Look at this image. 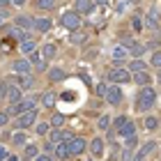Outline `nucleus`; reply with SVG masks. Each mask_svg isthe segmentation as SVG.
<instances>
[{
  "label": "nucleus",
  "instance_id": "nucleus-45",
  "mask_svg": "<svg viewBox=\"0 0 161 161\" xmlns=\"http://www.w3.org/2000/svg\"><path fill=\"white\" fill-rule=\"evenodd\" d=\"M37 161H53L51 157H37Z\"/></svg>",
  "mask_w": 161,
  "mask_h": 161
},
{
  "label": "nucleus",
  "instance_id": "nucleus-44",
  "mask_svg": "<svg viewBox=\"0 0 161 161\" xmlns=\"http://www.w3.org/2000/svg\"><path fill=\"white\" fill-rule=\"evenodd\" d=\"M9 3H12V0H0V9H5V7L9 5Z\"/></svg>",
  "mask_w": 161,
  "mask_h": 161
},
{
  "label": "nucleus",
  "instance_id": "nucleus-14",
  "mask_svg": "<svg viewBox=\"0 0 161 161\" xmlns=\"http://www.w3.org/2000/svg\"><path fill=\"white\" fill-rule=\"evenodd\" d=\"M90 152L94 157H101L104 154V141H101V138H94V141L90 143Z\"/></svg>",
  "mask_w": 161,
  "mask_h": 161
},
{
  "label": "nucleus",
  "instance_id": "nucleus-15",
  "mask_svg": "<svg viewBox=\"0 0 161 161\" xmlns=\"http://www.w3.org/2000/svg\"><path fill=\"white\" fill-rule=\"evenodd\" d=\"M145 51H147V46H145V44H141V42H134L131 44V48H129V53L134 55V58H141Z\"/></svg>",
  "mask_w": 161,
  "mask_h": 161
},
{
  "label": "nucleus",
  "instance_id": "nucleus-41",
  "mask_svg": "<svg viewBox=\"0 0 161 161\" xmlns=\"http://www.w3.org/2000/svg\"><path fill=\"white\" fill-rule=\"evenodd\" d=\"M35 69H37V71H46V62H37V64H35Z\"/></svg>",
  "mask_w": 161,
  "mask_h": 161
},
{
  "label": "nucleus",
  "instance_id": "nucleus-4",
  "mask_svg": "<svg viewBox=\"0 0 161 161\" xmlns=\"http://www.w3.org/2000/svg\"><path fill=\"white\" fill-rule=\"evenodd\" d=\"M28 111H35V99H21L16 104H12V108H9V113H14V115H21Z\"/></svg>",
  "mask_w": 161,
  "mask_h": 161
},
{
  "label": "nucleus",
  "instance_id": "nucleus-37",
  "mask_svg": "<svg viewBox=\"0 0 161 161\" xmlns=\"http://www.w3.org/2000/svg\"><path fill=\"white\" fill-rule=\"evenodd\" d=\"M131 150H134V147H124V152H122V161H131V154H134Z\"/></svg>",
  "mask_w": 161,
  "mask_h": 161
},
{
  "label": "nucleus",
  "instance_id": "nucleus-2",
  "mask_svg": "<svg viewBox=\"0 0 161 161\" xmlns=\"http://www.w3.org/2000/svg\"><path fill=\"white\" fill-rule=\"evenodd\" d=\"M60 23H62L64 28H67V30L76 32V30H80V25H83V21H80L78 12H64V14H62V19H60Z\"/></svg>",
  "mask_w": 161,
  "mask_h": 161
},
{
  "label": "nucleus",
  "instance_id": "nucleus-32",
  "mask_svg": "<svg viewBox=\"0 0 161 161\" xmlns=\"http://www.w3.org/2000/svg\"><path fill=\"white\" fill-rule=\"evenodd\" d=\"M145 127H147L150 131L157 129V127H159V120H157V118H145Z\"/></svg>",
  "mask_w": 161,
  "mask_h": 161
},
{
  "label": "nucleus",
  "instance_id": "nucleus-1",
  "mask_svg": "<svg viewBox=\"0 0 161 161\" xmlns=\"http://www.w3.org/2000/svg\"><path fill=\"white\" fill-rule=\"evenodd\" d=\"M154 101H157V90L150 87V85H145L141 90V94H138V108H141V111H147V108L154 106Z\"/></svg>",
  "mask_w": 161,
  "mask_h": 161
},
{
  "label": "nucleus",
  "instance_id": "nucleus-27",
  "mask_svg": "<svg viewBox=\"0 0 161 161\" xmlns=\"http://www.w3.org/2000/svg\"><path fill=\"white\" fill-rule=\"evenodd\" d=\"M127 120H129L127 115H120V118L115 120V124H113V129H111V131H115V134H120V129L124 127V124H127Z\"/></svg>",
  "mask_w": 161,
  "mask_h": 161
},
{
  "label": "nucleus",
  "instance_id": "nucleus-36",
  "mask_svg": "<svg viewBox=\"0 0 161 161\" xmlns=\"http://www.w3.org/2000/svg\"><path fill=\"white\" fill-rule=\"evenodd\" d=\"M106 90H108L106 83H99V85H97V94H99V97H106Z\"/></svg>",
  "mask_w": 161,
  "mask_h": 161
},
{
  "label": "nucleus",
  "instance_id": "nucleus-11",
  "mask_svg": "<svg viewBox=\"0 0 161 161\" xmlns=\"http://www.w3.org/2000/svg\"><path fill=\"white\" fill-rule=\"evenodd\" d=\"M131 80L134 83H138V85H150V80H152V76L147 74V71H138V74H131Z\"/></svg>",
  "mask_w": 161,
  "mask_h": 161
},
{
  "label": "nucleus",
  "instance_id": "nucleus-10",
  "mask_svg": "<svg viewBox=\"0 0 161 161\" xmlns=\"http://www.w3.org/2000/svg\"><path fill=\"white\" fill-rule=\"evenodd\" d=\"M74 7H76V12H78V14H90V12H92V7H94V3H92V0H76Z\"/></svg>",
  "mask_w": 161,
  "mask_h": 161
},
{
  "label": "nucleus",
  "instance_id": "nucleus-17",
  "mask_svg": "<svg viewBox=\"0 0 161 161\" xmlns=\"http://www.w3.org/2000/svg\"><path fill=\"white\" fill-rule=\"evenodd\" d=\"M55 101H58L55 92H44V94H42V104L46 106V108H53V106H55Z\"/></svg>",
  "mask_w": 161,
  "mask_h": 161
},
{
  "label": "nucleus",
  "instance_id": "nucleus-33",
  "mask_svg": "<svg viewBox=\"0 0 161 161\" xmlns=\"http://www.w3.org/2000/svg\"><path fill=\"white\" fill-rule=\"evenodd\" d=\"M152 67H157V69H161V51H157V53L154 55H152Z\"/></svg>",
  "mask_w": 161,
  "mask_h": 161
},
{
  "label": "nucleus",
  "instance_id": "nucleus-29",
  "mask_svg": "<svg viewBox=\"0 0 161 161\" xmlns=\"http://www.w3.org/2000/svg\"><path fill=\"white\" fill-rule=\"evenodd\" d=\"M12 143L19 145V147H21V145H25V134H23V131H16V134L12 136Z\"/></svg>",
  "mask_w": 161,
  "mask_h": 161
},
{
  "label": "nucleus",
  "instance_id": "nucleus-3",
  "mask_svg": "<svg viewBox=\"0 0 161 161\" xmlns=\"http://www.w3.org/2000/svg\"><path fill=\"white\" fill-rule=\"evenodd\" d=\"M108 80L115 85H120V83H129L131 80V74H129V69H122V67H113L111 69V74H108Z\"/></svg>",
  "mask_w": 161,
  "mask_h": 161
},
{
  "label": "nucleus",
  "instance_id": "nucleus-23",
  "mask_svg": "<svg viewBox=\"0 0 161 161\" xmlns=\"http://www.w3.org/2000/svg\"><path fill=\"white\" fill-rule=\"evenodd\" d=\"M55 154H58V159H67V157H71V154H69V145H67V143H60V145L55 147Z\"/></svg>",
  "mask_w": 161,
  "mask_h": 161
},
{
  "label": "nucleus",
  "instance_id": "nucleus-28",
  "mask_svg": "<svg viewBox=\"0 0 161 161\" xmlns=\"http://www.w3.org/2000/svg\"><path fill=\"white\" fill-rule=\"evenodd\" d=\"M44 55L46 58H55V53H58V48H55V44H44Z\"/></svg>",
  "mask_w": 161,
  "mask_h": 161
},
{
  "label": "nucleus",
  "instance_id": "nucleus-24",
  "mask_svg": "<svg viewBox=\"0 0 161 161\" xmlns=\"http://www.w3.org/2000/svg\"><path fill=\"white\" fill-rule=\"evenodd\" d=\"M48 78H51V80H64V78H67V74H64L62 69H48Z\"/></svg>",
  "mask_w": 161,
  "mask_h": 161
},
{
  "label": "nucleus",
  "instance_id": "nucleus-34",
  "mask_svg": "<svg viewBox=\"0 0 161 161\" xmlns=\"http://www.w3.org/2000/svg\"><path fill=\"white\" fill-rule=\"evenodd\" d=\"M111 127V118H108V115H101L99 118V129H108Z\"/></svg>",
  "mask_w": 161,
  "mask_h": 161
},
{
  "label": "nucleus",
  "instance_id": "nucleus-9",
  "mask_svg": "<svg viewBox=\"0 0 161 161\" xmlns=\"http://www.w3.org/2000/svg\"><path fill=\"white\" fill-rule=\"evenodd\" d=\"M7 80H12V83H16L19 87H21V90H30V87L35 85V78L32 76H16V78H7Z\"/></svg>",
  "mask_w": 161,
  "mask_h": 161
},
{
  "label": "nucleus",
  "instance_id": "nucleus-25",
  "mask_svg": "<svg viewBox=\"0 0 161 161\" xmlns=\"http://www.w3.org/2000/svg\"><path fill=\"white\" fill-rule=\"evenodd\" d=\"M58 5V0H37V7H39V9H53V7Z\"/></svg>",
  "mask_w": 161,
  "mask_h": 161
},
{
  "label": "nucleus",
  "instance_id": "nucleus-12",
  "mask_svg": "<svg viewBox=\"0 0 161 161\" xmlns=\"http://www.w3.org/2000/svg\"><path fill=\"white\" fill-rule=\"evenodd\" d=\"M154 147H157V145H154V143H152V141H150V143H145V145H143V147H141V150H138V154L134 157V161H143V159H145V157H147V154H150V152H152V150H154Z\"/></svg>",
  "mask_w": 161,
  "mask_h": 161
},
{
  "label": "nucleus",
  "instance_id": "nucleus-8",
  "mask_svg": "<svg viewBox=\"0 0 161 161\" xmlns=\"http://www.w3.org/2000/svg\"><path fill=\"white\" fill-rule=\"evenodd\" d=\"M35 118H37V113H35V111H28V113H21V115H19V120H16V124H19V129H25V127H32V124H35Z\"/></svg>",
  "mask_w": 161,
  "mask_h": 161
},
{
  "label": "nucleus",
  "instance_id": "nucleus-21",
  "mask_svg": "<svg viewBox=\"0 0 161 161\" xmlns=\"http://www.w3.org/2000/svg\"><path fill=\"white\" fill-rule=\"evenodd\" d=\"M35 48H37V42H35V39L21 42V53H35Z\"/></svg>",
  "mask_w": 161,
  "mask_h": 161
},
{
  "label": "nucleus",
  "instance_id": "nucleus-19",
  "mask_svg": "<svg viewBox=\"0 0 161 161\" xmlns=\"http://www.w3.org/2000/svg\"><path fill=\"white\" fill-rule=\"evenodd\" d=\"M14 23H16V28H35V21L32 19H28V16H16L14 19Z\"/></svg>",
  "mask_w": 161,
  "mask_h": 161
},
{
  "label": "nucleus",
  "instance_id": "nucleus-40",
  "mask_svg": "<svg viewBox=\"0 0 161 161\" xmlns=\"http://www.w3.org/2000/svg\"><path fill=\"white\" fill-rule=\"evenodd\" d=\"M147 28H150V30H157V28H159V25H157V19H154V16H150V19H147Z\"/></svg>",
  "mask_w": 161,
  "mask_h": 161
},
{
  "label": "nucleus",
  "instance_id": "nucleus-7",
  "mask_svg": "<svg viewBox=\"0 0 161 161\" xmlns=\"http://www.w3.org/2000/svg\"><path fill=\"white\" fill-rule=\"evenodd\" d=\"M67 145H69V154H83L85 152V141L80 136H74L71 141H67Z\"/></svg>",
  "mask_w": 161,
  "mask_h": 161
},
{
  "label": "nucleus",
  "instance_id": "nucleus-20",
  "mask_svg": "<svg viewBox=\"0 0 161 161\" xmlns=\"http://www.w3.org/2000/svg\"><path fill=\"white\" fill-rule=\"evenodd\" d=\"M51 25H53V23H51V19H37V21H35V28H37L39 32H48Z\"/></svg>",
  "mask_w": 161,
  "mask_h": 161
},
{
  "label": "nucleus",
  "instance_id": "nucleus-47",
  "mask_svg": "<svg viewBox=\"0 0 161 161\" xmlns=\"http://www.w3.org/2000/svg\"><path fill=\"white\" fill-rule=\"evenodd\" d=\"M7 161H19V159H16V157H9V159H7Z\"/></svg>",
  "mask_w": 161,
  "mask_h": 161
},
{
  "label": "nucleus",
  "instance_id": "nucleus-30",
  "mask_svg": "<svg viewBox=\"0 0 161 161\" xmlns=\"http://www.w3.org/2000/svg\"><path fill=\"white\" fill-rule=\"evenodd\" d=\"M87 39V35L85 32H80V30H76L74 35H71V44H83Z\"/></svg>",
  "mask_w": 161,
  "mask_h": 161
},
{
  "label": "nucleus",
  "instance_id": "nucleus-18",
  "mask_svg": "<svg viewBox=\"0 0 161 161\" xmlns=\"http://www.w3.org/2000/svg\"><path fill=\"white\" fill-rule=\"evenodd\" d=\"M118 136H124V138H129V136H136V127H134V122L131 120H127V124L120 129V134Z\"/></svg>",
  "mask_w": 161,
  "mask_h": 161
},
{
  "label": "nucleus",
  "instance_id": "nucleus-42",
  "mask_svg": "<svg viewBox=\"0 0 161 161\" xmlns=\"http://www.w3.org/2000/svg\"><path fill=\"white\" fill-rule=\"evenodd\" d=\"M62 99H64V101H74V92H64Z\"/></svg>",
  "mask_w": 161,
  "mask_h": 161
},
{
  "label": "nucleus",
  "instance_id": "nucleus-13",
  "mask_svg": "<svg viewBox=\"0 0 161 161\" xmlns=\"http://www.w3.org/2000/svg\"><path fill=\"white\" fill-rule=\"evenodd\" d=\"M14 71H16V74H21V76H25L28 71H30V62H25V60H14Z\"/></svg>",
  "mask_w": 161,
  "mask_h": 161
},
{
  "label": "nucleus",
  "instance_id": "nucleus-48",
  "mask_svg": "<svg viewBox=\"0 0 161 161\" xmlns=\"http://www.w3.org/2000/svg\"><path fill=\"white\" fill-rule=\"evenodd\" d=\"M92 3H94V5H97V3H104V0H92Z\"/></svg>",
  "mask_w": 161,
  "mask_h": 161
},
{
  "label": "nucleus",
  "instance_id": "nucleus-43",
  "mask_svg": "<svg viewBox=\"0 0 161 161\" xmlns=\"http://www.w3.org/2000/svg\"><path fill=\"white\" fill-rule=\"evenodd\" d=\"M3 159H9V154H7V150L0 145V161H3Z\"/></svg>",
  "mask_w": 161,
  "mask_h": 161
},
{
  "label": "nucleus",
  "instance_id": "nucleus-6",
  "mask_svg": "<svg viewBox=\"0 0 161 161\" xmlns=\"http://www.w3.org/2000/svg\"><path fill=\"white\" fill-rule=\"evenodd\" d=\"M106 101H108V104H113V106H118L120 104V101H122V90H120V87L118 85H108V90H106V97H104Z\"/></svg>",
  "mask_w": 161,
  "mask_h": 161
},
{
  "label": "nucleus",
  "instance_id": "nucleus-16",
  "mask_svg": "<svg viewBox=\"0 0 161 161\" xmlns=\"http://www.w3.org/2000/svg\"><path fill=\"white\" fill-rule=\"evenodd\" d=\"M127 55H129V48H124L122 44H115V46H113V58H115V60H124Z\"/></svg>",
  "mask_w": 161,
  "mask_h": 161
},
{
  "label": "nucleus",
  "instance_id": "nucleus-26",
  "mask_svg": "<svg viewBox=\"0 0 161 161\" xmlns=\"http://www.w3.org/2000/svg\"><path fill=\"white\" fill-rule=\"evenodd\" d=\"M131 28H134L136 32H141L143 28H145V25H143V19L138 16V14H134V16H131Z\"/></svg>",
  "mask_w": 161,
  "mask_h": 161
},
{
  "label": "nucleus",
  "instance_id": "nucleus-46",
  "mask_svg": "<svg viewBox=\"0 0 161 161\" xmlns=\"http://www.w3.org/2000/svg\"><path fill=\"white\" fill-rule=\"evenodd\" d=\"M12 3H14V5H23L25 0H12Z\"/></svg>",
  "mask_w": 161,
  "mask_h": 161
},
{
  "label": "nucleus",
  "instance_id": "nucleus-39",
  "mask_svg": "<svg viewBox=\"0 0 161 161\" xmlns=\"http://www.w3.org/2000/svg\"><path fill=\"white\" fill-rule=\"evenodd\" d=\"M37 134L39 136H46L48 134V124H37Z\"/></svg>",
  "mask_w": 161,
  "mask_h": 161
},
{
  "label": "nucleus",
  "instance_id": "nucleus-35",
  "mask_svg": "<svg viewBox=\"0 0 161 161\" xmlns=\"http://www.w3.org/2000/svg\"><path fill=\"white\" fill-rule=\"evenodd\" d=\"M25 157L35 159V157H37V147H35V145H28V147H25Z\"/></svg>",
  "mask_w": 161,
  "mask_h": 161
},
{
  "label": "nucleus",
  "instance_id": "nucleus-5",
  "mask_svg": "<svg viewBox=\"0 0 161 161\" xmlns=\"http://www.w3.org/2000/svg\"><path fill=\"white\" fill-rule=\"evenodd\" d=\"M3 97L7 101H12V104H16V101H21V87L16 83H5V94Z\"/></svg>",
  "mask_w": 161,
  "mask_h": 161
},
{
  "label": "nucleus",
  "instance_id": "nucleus-22",
  "mask_svg": "<svg viewBox=\"0 0 161 161\" xmlns=\"http://www.w3.org/2000/svg\"><path fill=\"white\" fill-rule=\"evenodd\" d=\"M129 71H131V74H138V71H145V62L141 60V58H136L134 62H129Z\"/></svg>",
  "mask_w": 161,
  "mask_h": 161
},
{
  "label": "nucleus",
  "instance_id": "nucleus-31",
  "mask_svg": "<svg viewBox=\"0 0 161 161\" xmlns=\"http://www.w3.org/2000/svg\"><path fill=\"white\" fill-rule=\"evenodd\" d=\"M51 124H53V127H60V124H64V115H62V113H55L53 118H51Z\"/></svg>",
  "mask_w": 161,
  "mask_h": 161
},
{
  "label": "nucleus",
  "instance_id": "nucleus-38",
  "mask_svg": "<svg viewBox=\"0 0 161 161\" xmlns=\"http://www.w3.org/2000/svg\"><path fill=\"white\" fill-rule=\"evenodd\" d=\"M9 122V113H5V111H0V127H5V124Z\"/></svg>",
  "mask_w": 161,
  "mask_h": 161
}]
</instances>
